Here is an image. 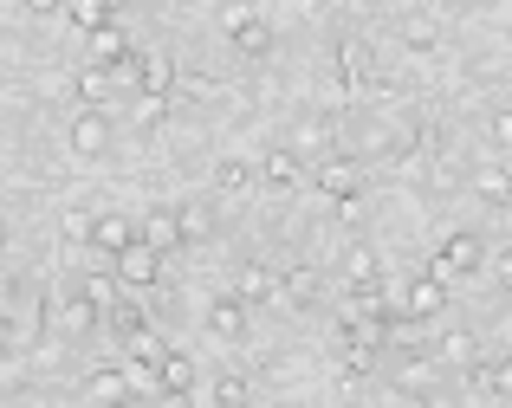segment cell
Segmentation results:
<instances>
[{
    "mask_svg": "<svg viewBox=\"0 0 512 408\" xmlns=\"http://www.w3.org/2000/svg\"><path fill=\"white\" fill-rule=\"evenodd\" d=\"M474 389H487V396H500V402H512V357L506 363H474Z\"/></svg>",
    "mask_w": 512,
    "mask_h": 408,
    "instance_id": "cell-17",
    "label": "cell"
},
{
    "mask_svg": "<svg viewBox=\"0 0 512 408\" xmlns=\"http://www.w3.org/2000/svg\"><path fill=\"white\" fill-rule=\"evenodd\" d=\"M117 78H137V91L143 98H169V85H175V65H169V52H130L124 65H117Z\"/></svg>",
    "mask_w": 512,
    "mask_h": 408,
    "instance_id": "cell-2",
    "label": "cell"
},
{
    "mask_svg": "<svg viewBox=\"0 0 512 408\" xmlns=\"http://www.w3.org/2000/svg\"><path fill=\"white\" fill-rule=\"evenodd\" d=\"M493 285H500V292H512V247L493 253Z\"/></svg>",
    "mask_w": 512,
    "mask_h": 408,
    "instance_id": "cell-35",
    "label": "cell"
},
{
    "mask_svg": "<svg viewBox=\"0 0 512 408\" xmlns=\"http://www.w3.org/2000/svg\"><path fill=\"white\" fill-rule=\"evenodd\" d=\"M299 156H292V149H273V156H266V182H273V188H292V182H299Z\"/></svg>",
    "mask_w": 512,
    "mask_h": 408,
    "instance_id": "cell-24",
    "label": "cell"
},
{
    "mask_svg": "<svg viewBox=\"0 0 512 408\" xmlns=\"http://www.w3.org/2000/svg\"><path fill=\"white\" fill-rule=\"evenodd\" d=\"M299 149H305V156L331 149V117H305V124H299Z\"/></svg>",
    "mask_w": 512,
    "mask_h": 408,
    "instance_id": "cell-28",
    "label": "cell"
},
{
    "mask_svg": "<svg viewBox=\"0 0 512 408\" xmlns=\"http://www.w3.org/2000/svg\"><path fill=\"white\" fill-rule=\"evenodd\" d=\"M279 292H286L292 305H312V298H318V272L312 266H292L286 279H279Z\"/></svg>",
    "mask_w": 512,
    "mask_h": 408,
    "instance_id": "cell-22",
    "label": "cell"
},
{
    "mask_svg": "<svg viewBox=\"0 0 512 408\" xmlns=\"http://www.w3.org/2000/svg\"><path fill=\"white\" fill-rule=\"evenodd\" d=\"M506 201H512V195H506Z\"/></svg>",
    "mask_w": 512,
    "mask_h": 408,
    "instance_id": "cell-46",
    "label": "cell"
},
{
    "mask_svg": "<svg viewBox=\"0 0 512 408\" xmlns=\"http://www.w3.org/2000/svg\"><path fill=\"white\" fill-rule=\"evenodd\" d=\"M65 13H72V26H78V33H91V26H104V20H111V7H104V0H65Z\"/></svg>",
    "mask_w": 512,
    "mask_h": 408,
    "instance_id": "cell-27",
    "label": "cell"
},
{
    "mask_svg": "<svg viewBox=\"0 0 512 408\" xmlns=\"http://www.w3.org/2000/svg\"><path fill=\"white\" fill-rule=\"evenodd\" d=\"M214 402L221 408H247V383H240V376H221V383H214Z\"/></svg>",
    "mask_w": 512,
    "mask_h": 408,
    "instance_id": "cell-30",
    "label": "cell"
},
{
    "mask_svg": "<svg viewBox=\"0 0 512 408\" xmlns=\"http://www.w3.org/2000/svg\"><path fill=\"white\" fill-rule=\"evenodd\" d=\"M156 389L188 396V389H195V363H188V357H169V350H163V363H156Z\"/></svg>",
    "mask_w": 512,
    "mask_h": 408,
    "instance_id": "cell-16",
    "label": "cell"
},
{
    "mask_svg": "<svg viewBox=\"0 0 512 408\" xmlns=\"http://www.w3.org/2000/svg\"><path fill=\"white\" fill-rule=\"evenodd\" d=\"M85 52H91V65H111V72H117V65L130 59V33L117 20H104V26H91V33H85Z\"/></svg>",
    "mask_w": 512,
    "mask_h": 408,
    "instance_id": "cell-4",
    "label": "cell"
},
{
    "mask_svg": "<svg viewBox=\"0 0 512 408\" xmlns=\"http://www.w3.org/2000/svg\"><path fill=\"white\" fill-rule=\"evenodd\" d=\"M208 227H214V214L201 208V201H188V208H175V234H182V240H201Z\"/></svg>",
    "mask_w": 512,
    "mask_h": 408,
    "instance_id": "cell-25",
    "label": "cell"
},
{
    "mask_svg": "<svg viewBox=\"0 0 512 408\" xmlns=\"http://www.w3.org/2000/svg\"><path fill=\"white\" fill-rule=\"evenodd\" d=\"M370 363H376V350H363V344H344V376H370Z\"/></svg>",
    "mask_w": 512,
    "mask_h": 408,
    "instance_id": "cell-32",
    "label": "cell"
},
{
    "mask_svg": "<svg viewBox=\"0 0 512 408\" xmlns=\"http://www.w3.org/2000/svg\"><path fill=\"white\" fill-rule=\"evenodd\" d=\"M208 331L221 337V344H240V337H247V305H240V298H214L208 305Z\"/></svg>",
    "mask_w": 512,
    "mask_h": 408,
    "instance_id": "cell-9",
    "label": "cell"
},
{
    "mask_svg": "<svg viewBox=\"0 0 512 408\" xmlns=\"http://www.w3.org/2000/svg\"><path fill=\"white\" fill-rule=\"evenodd\" d=\"M441 305H448V285H441V279H428V272L402 285V318H435Z\"/></svg>",
    "mask_w": 512,
    "mask_h": 408,
    "instance_id": "cell-5",
    "label": "cell"
},
{
    "mask_svg": "<svg viewBox=\"0 0 512 408\" xmlns=\"http://www.w3.org/2000/svg\"><path fill=\"white\" fill-rule=\"evenodd\" d=\"M402 46L409 52H435L441 46V20L435 13H402Z\"/></svg>",
    "mask_w": 512,
    "mask_h": 408,
    "instance_id": "cell-13",
    "label": "cell"
},
{
    "mask_svg": "<svg viewBox=\"0 0 512 408\" xmlns=\"http://www.w3.org/2000/svg\"><path fill=\"white\" fill-rule=\"evenodd\" d=\"M344 279L350 285H376V253L370 247H350L344 253Z\"/></svg>",
    "mask_w": 512,
    "mask_h": 408,
    "instance_id": "cell-26",
    "label": "cell"
},
{
    "mask_svg": "<svg viewBox=\"0 0 512 408\" xmlns=\"http://www.w3.org/2000/svg\"><path fill=\"white\" fill-rule=\"evenodd\" d=\"M0 247H7V221H0Z\"/></svg>",
    "mask_w": 512,
    "mask_h": 408,
    "instance_id": "cell-43",
    "label": "cell"
},
{
    "mask_svg": "<svg viewBox=\"0 0 512 408\" xmlns=\"http://www.w3.org/2000/svg\"><path fill=\"white\" fill-rule=\"evenodd\" d=\"M338 78L350 91L370 85V46H363V39H344V46H338Z\"/></svg>",
    "mask_w": 512,
    "mask_h": 408,
    "instance_id": "cell-10",
    "label": "cell"
},
{
    "mask_svg": "<svg viewBox=\"0 0 512 408\" xmlns=\"http://www.w3.org/2000/svg\"><path fill=\"white\" fill-rule=\"evenodd\" d=\"M85 396L98 402V408H117V402H130V376H124V370H91Z\"/></svg>",
    "mask_w": 512,
    "mask_h": 408,
    "instance_id": "cell-12",
    "label": "cell"
},
{
    "mask_svg": "<svg viewBox=\"0 0 512 408\" xmlns=\"http://www.w3.org/2000/svg\"><path fill=\"white\" fill-rule=\"evenodd\" d=\"M104 91H111V65H91L85 59V72H78V98H85V104H104Z\"/></svg>",
    "mask_w": 512,
    "mask_h": 408,
    "instance_id": "cell-23",
    "label": "cell"
},
{
    "mask_svg": "<svg viewBox=\"0 0 512 408\" xmlns=\"http://www.w3.org/2000/svg\"><path fill=\"white\" fill-rule=\"evenodd\" d=\"M234 46H240V59H266V52H273V26H266V20H247L234 33Z\"/></svg>",
    "mask_w": 512,
    "mask_h": 408,
    "instance_id": "cell-21",
    "label": "cell"
},
{
    "mask_svg": "<svg viewBox=\"0 0 512 408\" xmlns=\"http://www.w3.org/2000/svg\"><path fill=\"white\" fill-rule=\"evenodd\" d=\"M163 117H169V98H137V124L143 130H156Z\"/></svg>",
    "mask_w": 512,
    "mask_h": 408,
    "instance_id": "cell-31",
    "label": "cell"
},
{
    "mask_svg": "<svg viewBox=\"0 0 512 408\" xmlns=\"http://www.w3.org/2000/svg\"><path fill=\"white\" fill-rule=\"evenodd\" d=\"M65 240H91V214L85 208H65Z\"/></svg>",
    "mask_w": 512,
    "mask_h": 408,
    "instance_id": "cell-34",
    "label": "cell"
},
{
    "mask_svg": "<svg viewBox=\"0 0 512 408\" xmlns=\"http://www.w3.org/2000/svg\"><path fill=\"white\" fill-rule=\"evenodd\" d=\"M493 143L512 156V111H493Z\"/></svg>",
    "mask_w": 512,
    "mask_h": 408,
    "instance_id": "cell-36",
    "label": "cell"
},
{
    "mask_svg": "<svg viewBox=\"0 0 512 408\" xmlns=\"http://www.w3.org/2000/svg\"><path fill=\"white\" fill-rule=\"evenodd\" d=\"M13 298H20V279H13V266H0V311H13Z\"/></svg>",
    "mask_w": 512,
    "mask_h": 408,
    "instance_id": "cell-37",
    "label": "cell"
},
{
    "mask_svg": "<svg viewBox=\"0 0 512 408\" xmlns=\"http://www.w3.org/2000/svg\"><path fill=\"white\" fill-rule=\"evenodd\" d=\"M20 7H33V13H52V7H65V0H20Z\"/></svg>",
    "mask_w": 512,
    "mask_h": 408,
    "instance_id": "cell-41",
    "label": "cell"
},
{
    "mask_svg": "<svg viewBox=\"0 0 512 408\" xmlns=\"http://www.w3.org/2000/svg\"><path fill=\"white\" fill-rule=\"evenodd\" d=\"M104 7H111V13H117V7H124V0H104Z\"/></svg>",
    "mask_w": 512,
    "mask_h": 408,
    "instance_id": "cell-44",
    "label": "cell"
},
{
    "mask_svg": "<svg viewBox=\"0 0 512 408\" xmlns=\"http://www.w3.org/2000/svg\"><path fill=\"white\" fill-rule=\"evenodd\" d=\"M0 350H13V324H7V311H0Z\"/></svg>",
    "mask_w": 512,
    "mask_h": 408,
    "instance_id": "cell-40",
    "label": "cell"
},
{
    "mask_svg": "<svg viewBox=\"0 0 512 408\" xmlns=\"http://www.w3.org/2000/svg\"><path fill=\"white\" fill-rule=\"evenodd\" d=\"M247 182H253V169H247V162H221V175H214V188H221V195H240Z\"/></svg>",
    "mask_w": 512,
    "mask_h": 408,
    "instance_id": "cell-29",
    "label": "cell"
},
{
    "mask_svg": "<svg viewBox=\"0 0 512 408\" xmlns=\"http://www.w3.org/2000/svg\"><path fill=\"white\" fill-rule=\"evenodd\" d=\"M85 298H91L98 311H111V279H85Z\"/></svg>",
    "mask_w": 512,
    "mask_h": 408,
    "instance_id": "cell-38",
    "label": "cell"
},
{
    "mask_svg": "<svg viewBox=\"0 0 512 408\" xmlns=\"http://www.w3.org/2000/svg\"><path fill=\"white\" fill-rule=\"evenodd\" d=\"M52 324H59V331H72V337H85L91 324H98V305H91L85 292H78V298H59V311H52Z\"/></svg>",
    "mask_w": 512,
    "mask_h": 408,
    "instance_id": "cell-14",
    "label": "cell"
},
{
    "mask_svg": "<svg viewBox=\"0 0 512 408\" xmlns=\"http://www.w3.org/2000/svg\"><path fill=\"white\" fill-rule=\"evenodd\" d=\"M273 292H279L273 266H240V305H260V298H273Z\"/></svg>",
    "mask_w": 512,
    "mask_h": 408,
    "instance_id": "cell-19",
    "label": "cell"
},
{
    "mask_svg": "<svg viewBox=\"0 0 512 408\" xmlns=\"http://www.w3.org/2000/svg\"><path fill=\"white\" fill-rule=\"evenodd\" d=\"M480 266H487V247H480V234H448V240H441V253L428 260V279L454 285V279H467V272H480Z\"/></svg>",
    "mask_w": 512,
    "mask_h": 408,
    "instance_id": "cell-1",
    "label": "cell"
},
{
    "mask_svg": "<svg viewBox=\"0 0 512 408\" xmlns=\"http://www.w3.org/2000/svg\"><path fill=\"white\" fill-rule=\"evenodd\" d=\"M143 247H156V253H169V247H182V234H175V214H143Z\"/></svg>",
    "mask_w": 512,
    "mask_h": 408,
    "instance_id": "cell-20",
    "label": "cell"
},
{
    "mask_svg": "<svg viewBox=\"0 0 512 408\" xmlns=\"http://www.w3.org/2000/svg\"><path fill=\"white\" fill-rule=\"evenodd\" d=\"M130 240H137L130 214H91V247H98V253H124Z\"/></svg>",
    "mask_w": 512,
    "mask_h": 408,
    "instance_id": "cell-8",
    "label": "cell"
},
{
    "mask_svg": "<svg viewBox=\"0 0 512 408\" xmlns=\"http://www.w3.org/2000/svg\"><path fill=\"white\" fill-rule=\"evenodd\" d=\"M435 363H441V370H474V363H480V337L474 331H441Z\"/></svg>",
    "mask_w": 512,
    "mask_h": 408,
    "instance_id": "cell-6",
    "label": "cell"
},
{
    "mask_svg": "<svg viewBox=\"0 0 512 408\" xmlns=\"http://www.w3.org/2000/svg\"><path fill=\"white\" fill-rule=\"evenodd\" d=\"M474 195H480V201H500V208H506V195H512V169L487 156V162L474 169Z\"/></svg>",
    "mask_w": 512,
    "mask_h": 408,
    "instance_id": "cell-11",
    "label": "cell"
},
{
    "mask_svg": "<svg viewBox=\"0 0 512 408\" xmlns=\"http://www.w3.org/2000/svg\"><path fill=\"white\" fill-rule=\"evenodd\" d=\"M0 383H13V357H7V350H0Z\"/></svg>",
    "mask_w": 512,
    "mask_h": 408,
    "instance_id": "cell-42",
    "label": "cell"
},
{
    "mask_svg": "<svg viewBox=\"0 0 512 408\" xmlns=\"http://www.w3.org/2000/svg\"><path fill=\"white\" fill-rule=\"evenodd\" d=\"M318 188H325L331 201H344V195H357V169H350V162H318Z\"/></svg>",
    "mask_w": 512,
    "mask_h": 408,
    "instance_id": "cell-18",
    "label": "cell"
},
{
    "mask_svg": "<svg viewBox=\"0 0 512 408\" xmlns=\"http://www.w3.org/2000/svg\"><path fill=\"white\" fill-rule=\"evenodd\" d=\"M247 20H260V13H253V0H234V7H221V26H227V33H240Z\"/></svg>",
    "mask_w": 512,
    "mask_h": 408,
    "instance_id": "cell-33",
    "label": "cell"
},
{
    "mask_svg": "<svg viewBox=\"0 0 512 408\" xmlns=\"http://www.w3.org/2000/svg\"><path fill=\"white\" fill-rule=\"evenodd\" d=\"M72 149H78V156H104V149H111V117H104L98 104L72 124Z\"/></svg>",
    "mask_w": 512,
    "mask_h": 408,
    "instance_id": "cell-7",
    "label": "cell"
},
{
    "mask_svg": "<svg viewBox=\"0 0 512 408\" xmlns=\"http://www.w3.org/2000/svg\"><path fill=\"white\" fill-rule=\"evenodd\" d=\"M156 279H163V253L143 247V240H130V247L117 253V285H130V292H150Z\"/></svg>",
    "mask_w": 512,
    "mask_h": 408,
    "instance_id": "cell-3",
    "label": "cell"
},
{
    "mask_svg": "<svg viewBox=\"0 0 512 408\" xmlns=\"http://www.w3.org/2000/svg\"><path fill=\"white\" fill-rule=\"evenodd\" d=\"M338 221H344V227L363 221V195H344V201H338Z\"/></svg>",
    "mask_w": 512,
    "mask_h": 408,
    "instance_id": "cell-39",
    "label": "cell"
},
{
    "mask_svg": "<svg viewBox=\"0 0 512 408\" xmlns=\"http://www.w3.org/2000/svg\"><path fill=\"white\" fill-rule=\"evenodd\" d=\"M435 370H441L435 357H402V363H396V389H409V396H428V389H435Z\"/></svg>",
    "mask_w": 512,
    "mask_h": 408,
    "instance_id": "cell-15",
    "label": "cell"
},
{
    "mask_svg": "<svg viewBox=\"0 0 512 408\" xmlns=\"http://www.w3.org/2000/svg\"><path fill=\"white\" fill-rule=\"evenodd\" d=\"M117 408H137V402H117Z\"/></svg>",
    "mask_w": 512,
    "mask_h": 408,
    "instance_id": "cell-45",
    "label": "cell"
}]
</instances>
